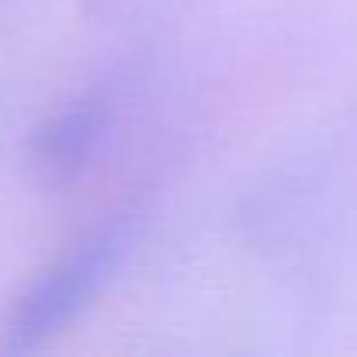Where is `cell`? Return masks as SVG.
Masks as SVG:
<instances>
[{
    "instance_id": "cell-1",
    "label": "cell",
    "mask_w": 357,
    "mask_h": 357,
    "mask_svg": "<svg viewBox=\"0 0 357 357\" xmlns=\"http://www.w3.org/2000/svg\"><path fill=\"white\" fill-rule=\"evenodd\" d=\"M137 214H112L74 245H67L46 270H39L11 301L4 319V350L29 354L56 340L95 298L116 280L137 245Z\"/></svg>"
},
{
    "instance_id": "cell-2",
    "label": "cell",
    "mask_w": 357,
    "mask_h": 357,
    "mask_svg": "<svg viewBox=\"0 0 357 357\" xmlns=\"http://www.w3.org/2000/svg\"><path fill=\"white\" fill-rule=\"evenodd\" d=\"M112 119H116V105L105 91L77 95L74 102L60 105L32 130L29 140L32 165L50 183H67V178L81 175L102 151Z\"/></svg>"
}]
</instances>
